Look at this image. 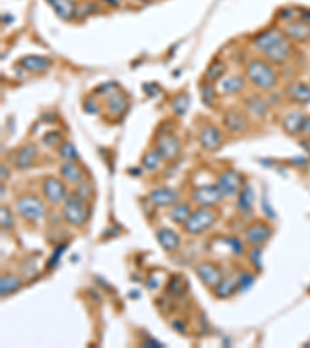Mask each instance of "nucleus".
<instances>
[{"mask_svg": "<svg viewBox=\"0 0 310 348\" xmlns=\"http://www.w3.org/2000/svg\"><path fill=\"white\" fill-rule=\"evenodd\" d=\"M254 46L261 54L267 57V61L273 64H284L290 56L292 46L289 37L285 33L270 28L267 31H262L254 37Z\"/></svg>", "mask_w": 310, "mask_h": 348, "instance_id": "f257e3e1", "label": "nucleus"}, {"mask_svg": "<svg viewBox=\"0 0 310 348\" xmlns=\"http://www.w3.org/2000/svg\"><path fill=\"white\" fill-rule=\"evenodd\" d=\"M245 75L248 81L259 90H272L278 84V73L275 68L262 59H254L247 65Z\"/></svg>", "mask_w": 310, "mask_h": 348, "instance_id": "f03ea898", "label": "nucleus"}, {"mask_svg": "<svg viewBox=\"0 0 310 348\" xmlns=\"http://www.w3.org/2000/svg\"><path fill=\"white\" fill-rule=\"evenodd\" d=\"M62 217L70 226L81 227L90 217V211H88V206L84 200H81L75 194H70L62 204Z\"/></svg>", "mask_w": 310, "mask_h": 348, "instance_id": "7ed1b4c3", "label": "nucleus"}, {"mask_svg": "<svg viewBox=\"0 0 310 348\" xmlns=\"http://www.w3.org/2000/svg\"><path fill=\"white\" fill-rule=\"evenodd\" d=\"M217 220H219V214L214 211L213 207L200 206L197 211H194L189 215V218L186 220L183 227L191 236H200V234H203V232H206L208 229H211Z\"/></svg>", "mask_w": 310, "mask_h": 348, "instance_id": "20e7f679", "label": "nucleus"}, {"mask_svg": "<svg viewBox=\"0 0 310 348\" xmlns=\"http://www.w3.org/2000/svg\"><path fill=\"white\" fill-rule=\"evenodd\" d=\"M14 207H16L17 214L28 221L40 220L45 215V211H47L43 201L37 198L36 195H22L20 198L14 201Z\"/></svg>", "mask_w": 310, "mask_h": 348, "instance_id": "39448f33", "label": "nucleus"}, {"mask_svg": "<svg viewBox=\"0 0 310 348\" xmlns=\"http://www.w3.org/2000/svg\"><path fill=\"white\" fill-rule=\"evenodd\" d=\"M191 198L197 206L213 207L224 200V194L220 192L217 184H203V186H197L192 191Z\"/></svg>", "mask_w": 310, "mask_h": 348, "instance_id": "423d86ee", "label": "nucleus"}, {"mask_svg": "<svg viewBox=\"0 0 310 348\" xmlns=\"http://www.w3.org/2000/svg\"><path fill=\"white\" fill-rule=\"evenodd\" d=\"M42 194L51 204H59L67 198V188H65V184L59 178L47 177L42 181Z\"/></svg>", "mask_w": 310, "mask_h": 348, "instance_id": "0eeeda50", "label": "nucleus"}, {"mask_svg": "<svg viewBox=\"0 0 310 348\" xmlns=\"http://www.w3.org/2000/svg\"><path fill=\"white\" fill-rule=\"evenodd\" d=\"M242 177L239 172L236 170H227L224 172L217 178V188L220 189V192L224 194V197H234L240 192L242 189Z\"/></svg>", "mask_w": 310, "mask_h": 348, "instance_id": "6e6552de", "label": "nucleus"}, {"mask_svg": "<svg viewBox=\"0 0 310 348\" xmlns=\"http://www.w3.org/2000/svg\"><path fill=\"white\" fill-rule=\"evenodd\" d=\"M195 274L198 278H200V282L203 285H206L208 288H216L220 282L224 280L222 269L211 262H203L200 265H197Z\"/></svg>", "mask_w": 310, "mask_h": 348, "instance_id": "1a4fd4ad", "label": "nucleus"}, {"mask_svg": "<svg viewBox=\"0 0 310 348\" xmlns=\"http://www.w3.org/2000/svg\"><path fill=\"white\" fill-rule=\"evenodd\" d=\"M198 143H200V146L208 150V152H214V150H219L220 147H222L224 144V135L222 132H220L217 127L208 124L205 126L200 133H198Z\"/></svg>", "mask_w": 310, "mask_h": 348, "instance_id": "9d476101", "label": "nucleus"}, {"mask_svg": "<svg viewBox=\"0 0 310 348\" xmlns=\"http://www.w3.org/2000/svg\"><path fill=\"white\" fill-rule=\"evenodd\" d=\"M273 234V229L262 221H256L250 224L245 230H243V240L250 245H262L264 242H267Z\"/></svg>", "mask_w": 310, "mask_h": 348, "instance_id": "9b49d317", "label": "nucleus"}, {"mask_svg": "<svg viewBox=\"0 0 310 348\" xmlns=\"http://www.w3.org/2000/svg\"><path fill=\"white\" fill-rule=\"evenodd\" d=\"M157 149L165 159H175L182 152V144L174 135L165 133L157 138Z\"/></svg>", "mask_w": 310, "mask_h": 348, "instance_id": "f8f14e48", "label": "nucleus"}, {"mask_svg": "<svg viewBox=\"0 0 310 348\" xmlns=\"http://www.w3.org/2000/svg\"><path fill=\"white\" fill-rule=\"evenodd\" d=\"M127 107H129V102H127V98L123 91L114 88V91L107 95V111L112 118H115V120L121 118V116L126 113Z\"/></svg>", "mask_w": 310, "mask_h": 348, "instance_id": "ddd939ff", "label": "nucleus"}, {"mask_svg": "<svg viewBox=\"0 0 310 348\" xmlns=\"http://www.w3.org/2000/svg\"><path fill=\"white\" fill-rule=\"evenodd\" d=\"M149 200L150 203H153L155 206H160V207H171L175 203H179L180 195L177 191L171 189V188H159V189H153L149 194Z\"/></svg>", "mask_w": 310, "mask_h": 348, "instance_id": "4468645a", "label": "nucleus"}, {"mask_svg": "<svg viewBox=\"0 0 310 348\" xmlns=\"http://www.w3.org/2000/svg\"><path fill=\"white\" fill-rule=\"evenodd\" d=\"M59 173L65 183L73 184V186L84 181V170L79 166V162L76 161H65L59 169Z\"/></svg>", "mask_w": 310, "mask_h": 348, "instance_id": "2eb2a0df", "label": "nucleus"}, {"mask_svg": "<svg viewBox=\"0 0 310 348\" xmlns=\"http://www.w3.org/2000/svg\"><path fill=\"white\" fill-rule=\"evenodd\" d=\"M224 124L230 132L242 133L248 127V120H247V116L239 110H228L224 116Z\"/></svg>", "mask_w": 310, "mask_h": 348, "instance_id": "dca6fc26", "label": "nucleus"}, {"mask_svg": "<svg viewBox=\"0 0 310 348\" xmlns=\"http://www.w3.org/2000/svg\"><path fill=\"white\" fill-rule=\"evenodd\" d=\"M37 158V147L34 144H25L20 147L14 158V166L20 170H25L33 166V162Z\"/></svg>", "mask_w": 310, "mask_h": 348, "instance_id": "f3484780", "label": "nucleus"}, {"mask_svg": "<svg viewBox=\"0 0 310 348\" xmlns=\"http://www.w3.org/2000/svg\"><path fill=\"white\" fill-rule=\"evenodd\" d=\"M157 236V240L160 243V246L166 251V252H172L177 248L180 246V236L177 234L175 230L169 229V227H160L155 232Z\"/></svg>", "mask_w": 310, "mask_h": 348, "instance_id": "a211bd4d", "label": "nucleus"}, {"mask_svg": "<svg viewBox=\"0 0 310 348\" xmlns=\"http://www.w3.org/2000/svg\"><path fill=\"white\" fill-rule=\"evenodd\" d=\"M20 67L25 68L30 73H43L51 67V61L48 57H42V56H25L20 59Z\"/></svg>", "mask_w": 310, "mask_h": 348, "instance_id": "6ab92c4d", "label": "nucleus"}, {"mask_svg": "<svg viewBox=\"0 0 310 348\" xmlns=\"http://www.w3.org/2000/svg\"><path fill=\"white\" fill-rule=\"evenodd\" d=\"M47 2L62 20H72L76 16V5L73 0H47Z\"/></svg>", "mask_w": 310, "mask_h": 348, "instance_id": "aec40b11", "label": "nucleus"}, {"mask_svg": "<svg viewBox=\"0 0 310 348\" xmlns=\"http://www.w3.org/2000/svg\"><path fill=\"white\" fill-rule=\"evenodd\" d=\"M284 33L292 40L304 42L310 37V25L305 22H290L289 25L285 27Z\"/></svg>", "mask_w": 310, "mask_h": 348, "instance_id": "412c9836", "label": "nucleus"}, {"mask_svg": "<svg viewBox=\"0 0 310 348\" xmlns=\"http://www.w3.org/2000/svg\"><path fill=\"white\" fill-rule=\"evenodd\" d=\"M254 200H256V194L253 191V188L250 184H245L239 192V198H237V209L242 214H250L251 209L254 206Z\"/></svg>", "mask_w": 310, "mask_h": 348, "instance_id": "4be33fe9", "label": "nucleus"}, {"mask_svg": "<svg viewBox=\"0 0 310 348\" xmlns=\"http://www.w3.org/2000/svg\"><path fill=\"white\" fill-rule=\"evenodd\" d=\"M304 121H305V116L301 111H293L285 116V120L282 121V127L289 135H296L302 132Z\"/></svg>", "mask_w": 310, "mask_h": 348, "instance_id": "5701e85b", "label": "nucleus"}, {"mask_svg": "<svg viewBox=\"0 0 310 348\" xmlns=\"http://www.w3.org/2000/svg\"><path fill=\"white\" fill-rule=\"evenodd\" d=\"M289 98L298 104H308L310 102V87L305 84H293L287 88Z\"/></svg>", "mask_w": 310, "mask_h": 348, "instance_id": "b1692460", "label": "nucleus"}, {"mask_svg": "<svg viewBox=\"0 0 310 348\" xmlns=\"http://www.w3.org/2000/svg\"><path fill=\"white\" fill-rule=\"evenodd\" d=\"M243 87H245V79L239 75L228 76L220 82V90H222V93H225V95H236V93L243 90Z\"/></svg>", "mask_w": 310, "mask_h": 348, "instance_id": "393cba45", "label": "nucleus"}, {"mask_svg": "<svg viewBox=\"0 0 310 348\" xmlns=\"http://www.w3.org/2000/svg\"><path fill=\"white\" fill-rule=\"evenodd\" d=\"M191 214V206L188 203H175L174 206H171L169 218L177 224H185Z\"/></svg>", "mask_w": 310, "mask_h": 348, "instance_id": "a878e982", "label": "nucleus"}, {"mask_svg": "<svg viewBox=\"0 0 310 348\" xmlns=\"http://www.w3.org/2000/svg\"><path fill=\"white\" fill-rule=\"evenodd\" d=\"M20 285H22V280L17 275H13V274L2 275V280H0V294H2V297L10 296L14 291H17Z\"/></svg>", "mask_w": 310, "mask_h": 348, "instance_id": "bb28decb", "label": "nucleus"}, {"mask_svg": "<svg viewBox=\"0 0 310 348\" xmlns=\"http://www.w3.org/2000/svg\"><path fill=\"white\" fill-rule=\"evenodd\" d=\"M163 155L159 152V149H150L144 153L143 156V166L147 169V170H157L162 162H163Z\"/></svg>", "mask_w": 310, "mask_h": 348, "instance_id": "cd10ccee", "label": "nucleus"}, {"mask_svg": "<svg viewBox=\"0 0 310 348\" xmlns=\"http://www.w3.org/2000/svg\"><path fill=\"white\" fill-rule=\"evenodd\" d=\"M225 70H227V65L222 62V61H214L205 72V79L206 82H216L219 81L220 78H222L225 75Z\"/></svg>", "mask_w": 310, "mask_h": 348, "instance_id": "c85d7f7f", "label": "nucleus"}, {"mask_svg": "<svg viewBox=\"0 0 310 348\" xmlns=\"http://www.w3.org/2000/svg\"><path fill=\"white\" fill-rule=\"evenodd\" d=\"M247 110L250 111V114L254 116V118H262V116L267 114V102L257 96L250 98L247 101Z\"/></svg>", "mask_w": 310, "mask_h": 348, "instance_id": "c756f323", "label": "nucleus"}, {"mask_svg": "<svg viewBox=\"0 0 310 348\" xmlns=\"http://www.w3.org/2000/svg\"><path fill=\"white\" fill-rule=\"evenodd\" d=\"M237 282L231 280V278H228V280H222L216 288H214V294L216 297L219 299H227L230 296H233L236 291H237Z\"/></svg>", "mask_w": 310, "mask_h": 348, "instance_id": "7c9ffc66", "label": "nucleus"}, {"mask_svg": "<svg viewBox=\"0 0 310 348\" xmlns=\"http://www.w3.org/2000/svg\"><path fill=\"white\" fill-rule=\"evenodd\" d=\"M185 291H186V285H185L183 278L180 275H172L168 283V293L172 297H182Z\"/></svg>", "mask_w": 310, "mask_h": 348, "instance_id": "2f4dec72", "label": "nucleus"}, {"mask_svg": "<svg viewBox=\"0 0 310 348\" xmlns=\"http://www.w3.org/2000/svg\"><path fill=\"white\" fill-rule=\"evenodd\" d=\"M200 93H202V101H203V104H205V105H213V102H214L216 98H217V91H216V88L213 87V84H211V82L203 84L202 88H200Z\"/></svg>", "mask_w": 310, "mask_h": 348, "instance_id": "473e14b6", "label": "nucleus"}, {"mask_svg": "<svg viewBox=\"0 0 310 348\" xmlns=\"http://www.w3.org/2000/svg\"><path fill=\"white\" fill-rule=\"evenodd\" d=\"M188 107H189V98H188V95H185V93H182V95H179L172 101V110L180 116L186 113Z\"/></svg>", "mask_w": 310, "mask_h": 348, "instance_id": "72a5a7b5", "label": "nucleus"}, {"mask_svg": "<svg viewBox=\"0 0 310 348\" xmlns=\"http://www.w3.org/2000/svg\"><path fill=\"white\" fill-rule=\"evenodd\" d=\"M59 155L65 161H76V158H78V152L72 143H62L59 147Z\"/></svg>", "mask_w": 310, "mask_h": 348, "instance_id": "f704fd0d", "label": "nucleus"}, {"mask_svg": "<svg viewBox=\"0 0 310 348\" xmlns=\"http://www.w3.org/2000/svg\"><path fill=\"white\" fill-rule=\"evenodd\" d=\"M73 194L76 197H79L81 200H84L85 203H88V200H90V197L93 194V189H92V186L88 184V183L82 181V183L76 184V189L73 191Z\"/></svg>", "mask_w": 310, "mask_h": 348, "instance_id": "c9c22d12", "label": "nucleus"}, {"mask_svg": "<svg viewBox=\"0 0 310 348\" xmlns=\"http://www.w3.org/2000/svg\"><path fill=\"white\" fill-rule=\"evenodd\" d=\"M0 221H2V227L7 230L13 229V226H14L13 214L7 206H2V209H0Z\"/></svg>", "mask_w": 310, "mask_h": 348, "instance_id": "e433bc0d", "label": "nucleus"}, {"mask_svg": "<svg viewBox=\"0 0 310 348\" xmlns=\"http://www.w3.org/2000/svg\"><path fill=\"white\" fill-rule=\"evenodd\" d=\"M262 246L259 245H254L250 251V262L254 265L256 269H261L262 268Z\"/></svg>", "mask_w": 310, "mask_h": 348, "instance_id": "4c0bfd02", "label": "nucleus"}, {"mask_svg": "<svg viewBox=\"0 0 310 348\" xmlns=\"http://www.w3.org/2000/svg\"><path fill=\"white\" fill-rule=\"evenodd\" d=\"M254 283V277L248 272H243L239 278V282H237V286L240 291H247L251 285Z\"/></svg>", "mask_w": 310, "mask_h": 348, "instance_id": "58836bf2", "label": "nucleus"}, {"mask_svg": "<svg viewBox=\"0 0 310 348\" xmlns=\"http://www.w3.org/2000/svg\"><path fill=\"white\" fill-rule=\"evenodd\" d=\"M42 141L45 146L56 147V144H59V141H61V133L59 132H50L42 138Z\"/></svg>", "mask_w": 310, "mask_h": 348, "instance_id": "ea45409f", "label": "nucleus"}, {"mask_svg": "<svg viewBox=\"0 0 310 348\" xmlns=\"http://www.w3.org/2000/svg\"><path fill=\"white\" fill-rule=\"evenodd\" d=\"M227 243L230 245V248H231V251H233L234 254H240V252H243V245H242V242H240V240H237L236 237L228 239V240H227Z\"/></svg>", "mask_w": 310, "mask_h": 348, "instance_id": "a19ab883", "label": "nucleus"}, {"mask_svg": "<svg viewBox=\"0 0 310 348\" xmlns=\"http://www.w3.org/2000/svg\"><path fill=\"white\" fill-rule=\"evenodd\" d=\"M64 249H65V246L64 245H61V246H58V249L55 251V254H53V257L50 259V263H48V268H53L58 262H59V257H61V254L64 252Z\"/></svg>", "mask_w": 310, "mask_h": 348, "instance_id": "79ce46f5", "label": "nucleus"}, {"mask_svg": "<svg viewBox=\"0 0 310 348\" xmlns=\"http://www.w3.org/2000/svg\"><path fill=\"white\" fill-rule=\"evenodd\" d=\"M84 110H85L87 113H98V105H96L95 101L88 99V101H85V104H84Z\"/></svg>", "mask_w": 310, "mask_h": 348, "instance_id": "37998d69", "label": "nucleus"}, {"mask_svg": "<svg viewBox=\"0 0 310 348\" xmlns=\"http://www.w3.org/2000/svg\"><path fill=\"white\" fill-rule=\"evenodd\" d=\"M171 327L175 331H179V333H186V327H185V323L182 320H172L171 322Z\"/></svg>", "mask_w": 310, "mask_h": 348, "instance_id": "c03bdc74", "label": "nucleus"}, {"mask_svg": "<svg viewBox=\"0 0 310 348\" xmlns=\"http://www.w3.org/2000/svg\"><path fill=\"white\" fill-rule=\"evenodd\" d=\"M141 345H143V346H163L160 342L153 340V339H147V340H143V342H141Z\"/></svg>", "mask_w": 310, "mask_h": 348, "instance_id": "a18cd8bd", "label": "nucleus"}, {"mask_svg": "<svg viewBox=\"0 0 310 348\" xmlns=\"http://www.w3.org/2000/svg\"><path fill=\"white\" fill-rule=\"evenodd\" d=\"M302 22H305V23H308L310 25V11H305V13H302Z\"/></svg>", "mask_w": 310, "mask_h": 348, "instance_id": "49530a36", "label": "nucleus"}, {"mask_svg": "<svg viewBox=\"0 0 310 348\" xmlns=\"http://www.w3.org/2000/svg\"><path fill=\"white\" fill-rule=\"evenodd\" d=\"M104 2H107L109 5H112V7H118V0H104Z\"/></svg>", "mask_w": 310, "mask_h": 348, "instance_id": "de8ad7c7", "label": "nucleus"}, {"mask_svg": "<svg viewBox=\"0 0 310 348\" xmlns=\"http://www.w3.org/2000/svg\"><path fill=\"white\" fill-rule=\"evenodd\" d=\"M143 2H146V0H143Z\"/></svg>", "mask_w": 310, "mask_h": 348, "instance_id": "09e8293b", "label": "nucleus"}]
</instances>
